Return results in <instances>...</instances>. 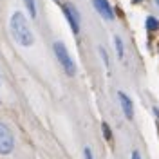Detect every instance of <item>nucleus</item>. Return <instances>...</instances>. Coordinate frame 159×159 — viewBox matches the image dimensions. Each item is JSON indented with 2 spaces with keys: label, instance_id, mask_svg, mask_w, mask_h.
<instances>
[{
  "label": "nucleus",
  "instance_id": "12",
  "mask_svg": "<svg viewBox=\"0 0 159 159\" xmlns=\"http://www.w3.org/2000/svg\"><path fill=\"white\" fill-rule=\"evenodd\" d=\"M83 156H85V159H94V157H92V150H90L89 147H85V150H83Z\"/></svg>",
  "mask_w": 159,
  "mask_h": 159
},
{
  "label": "nucleus",
  "instance_id": "1",
  "mask_svg": "<svg viewBox=\"0 0 159 159\" xmlns=\"http://www.w3.org/2000/svg\"><path fill=\"white\" fill-rule=\"evenodd\" d=\"M11 33H13V38L16 40V43L24 45V47H29L34 43V36H33V31H31L27 18L24 13L15 11L13 16H11Z\"/></svg>",
  "mask_w": 159,
  "mask_h": 159
},
{
  "label": "nucleus",
  "instance_id": "11",
  "mask_svg": "<svg viewBox=\"0 0 159 159\" xmlns=\"http://www.w3.org/2000/svg\"><path fill=\"white\" fill-rule=\"evenodd\" d=\"M103 134H105L107 139H110V127L107 125V123H103Z\"/></svg>",
  "mask_w": 159,
  "mask_h": 159
},
{
  "label": "nucleus",
  "instance_id": "3",
  "mask_svg": "<svg viewBox=\"0 0 159 159\" xmlns=\"http://www.w3.org/2000/svg\"><path fill=\"white\" fill-rule=\"evenodd\" d=\"M15 147V138H13V132L9 130L7 125L0 123V154L2 156H7L13 152Z\"/></svg>",
  "mask_w": 159,
  "mask_h": 159
},
{
  "label": "nucleus",
  "instance_id": "16",
  "mask_svg": "<svg viewBox=\"0 0 159 159\" xmlns=\"http://www.w3.org/2000/svg\"><path fill=\"white\" fill-rule=\"evenodd\" d=\"M156 4H157V6H159V0H156Z\"/></svg>",
  "mask_w": 159,
  "mask_h": 159
},
{
  "label": "nucleus",
  "instance_id": "8",
  "mask_svg": "<svg viewBox=\"0 0 159 159\" xmlns=\"http://www.w3.org/2000/svg\"><path fill=\"white\" fill-rule=\"evenodd\" d=\"M25 2V7L29 9V15L34 18L36 16V6H34V0H24Z\"/></svg>",
  "mask_w": 159,
  "mask_h": 159
},
{
  "label": "nucleus",
  "instance_id": "14",
  "mask_svg": "<svg viewBox=\"0 0 159 159\" xmlns=\"http://www.w3.org/2000/svg\"><path fill=\"white\" fill-rule=\"evenodd\" d=\"M154 114H156V116L159 118V110H157V109H154Z\"/></svg>",
  "mask_w": 159,
  "mask_h": 159
},
{
  "label": "nucleus",
  "instance_id": "5",
  "mask_svg": "<svg viewBox=\"0 0 159 159\" xmlns=\"http://www.w3.org/2000/svg\"><path fill=\"white\" fill-rule=\"evenodd\" d=\"M63 13H65V16L69 20L72 31L78 33L80 31V16H78V13H76V9H74L72 6H63Z\"/></svg>",
  "mask_w": 159,
  "mask_h": 159
},
{
  "label": "nucleus",
  "instance_id": "4",
  "mask_svg": "<svg viewBox=\"0 0 159 159\" xmlns=\"http://www.w3.org/2000/svg\"><path fill=\"white\" fill-rule=\"evenodd\" d=\"M118 99H119V105H121V109H123V114H125V118L127 119H132L134 118V105H132V99L125 94V92H118Z\"/></svg>",
  "mask_w": 159,
  "mask_h": 159
},
{
  "label": "nucleus",
  "instance_id": "17",
  "mask_svg": "<svg viewBox=\"0 0 159 159\" xmlns=\"http://www.w3.org/2000/svg\"><path fill=\"white\" fill-rule=\"evenodd\" d=\"M0 83H2V80H0Z\"/></svg>",
  "mask_w": 159,
  "mask_h": 159
},
{
  "label": "nucleus",
  "instance_id": "2",
  "mask_svg": "<svg viewBox=\"0 0 159 159\" xmlns=\"http://www.w3.org/2000/svg\"><path fill=\"white\" fill-rule=\"evenodd\" d=\"M52 49H54L56 58H58V61L61 63V67L65 70V74H67V76H74V74H76V65H74V61L70 58L67 47L63 45V42H54V43H52Z\"/></svg>",
  "mask_w": 159,
  "mask_h": 159
},
{
  "label": "nucleus",
  "instance_id": "15",
  "mask_svg": "<svg viewBox=\"0 0 159 159\" xmlns=\"http://www.w3.org/2000/svg\"><path fill=\"white\" fill-rule=\"evenodd\" d=\"M134 2H136V4H138V2H141V0H134Z\"/></svg>",
  "mask_w": 159,
  "mask_h": 159
},
{
  "label": "nucleus",
  "instance_id": "10",
  "mask_svg": "<svg viewBox=\"0 0 159 159\" xmlns=\"http://www.w3.org/2000/svg\"><path fill=\"white\" fill-rule=\"evenodd\" d=\"M99 54H101V58H103V61H105V65L109 67L110 63H109V58H107V51H105V49H99Z\"/></svg>",
  "mask_w": 159,
  "mask_h": 159
},
{
  "label": "nucleus",
  "instance_id": "9",
  "mask_svg": "<svg viewBox=\"0 0 159 159\" xmlns=\"http://www.w3.org/2000/svg\"><path fill=\"white\" fill-rule=\"evenodd\" d=\"M114 45H116V51H118V56L123 58V43H121L119 36H114Z\"/></svg>",
  "mask_w": 159,
  "mask_h": 159
},
{
  "label": "nucleus",
  "instance_id": "7",
  "mask_svg": "<svg viewBox=\"0 0 159 159\" xmlns=\"http://www.w3.org/2000/svg\"><path fill=\"white\" fill-rule=\"evenodd\" d=\"M147 29H148V31L159 29V22L154 18V16H148V18H147Z\"/></svg>",
  "mask_w": 159,
  "mask_h": 159
},
{
  "label": "nucleus",
  "instance_id": "13",
  "mask_svg": "<svg viewBox=\"0 0 159 159\" xmlns=\"http://www.w3.org/2000/svg\"><path fill=\"white\" fill-rule=\"evenodd\" d=\"M132 159H141V156H139L138 150H134V152H132Z\"/></svg>",
  "mask_w": 159,
  "mask_h": 159
},
{
  "label": "nucleus",
  "instance_id": "6",
  "mask_svg": "<svg viewBox=\"0 0 159 159\" xmlns=\"http://www.w3.org/2000/svg\"><path fill=\"white\" fill-rule=\"evenodd\" d=\"M92 2H94L96 11H98L105 20H112V18H114V13H112V9H110V6H109V2H107V0H92Z\"/></svg>",
  "mask_w": 159,
  "mask_h": 159
}]
</instances>
